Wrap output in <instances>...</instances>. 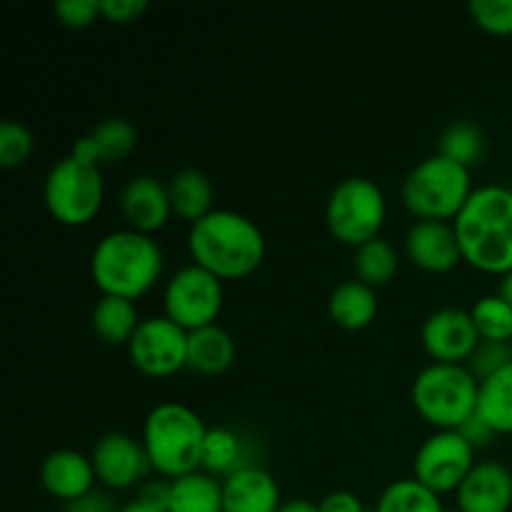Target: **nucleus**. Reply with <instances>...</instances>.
I'll use <instances>...</instances> for the list:
<instances>
[{"label": "nucleus", "mask_w": 512, "mask_h": 512, "mask_svg": "<svg viewBox=\"0 0 512 512\" xmlns=\"http://www.w3.org/2000/svg\"><path fill=\"white\" fill-rule=\"evenodd\" d=\"M188 253L195 265L223 283L243 280L263 265L265 235L248 215L220 208L190 225Z\"/></svg>", "instance_id": "obj_1"}, {"label": "nucleus", "mask_w": 512, "mask_h": 512, "mask_svg": "<svg viewBox=\"0 0 512 512\" xmlns=\"http://www.w3.org/2000/svg\"><path fill=\"white\" fill-rule=\"evenodd\" d=\"M463 263L503 278L512 270V190L505 185L475 188L453 220Z\"/></svg>", "instance_id": "obj_2"}, {"label": "nucleus", "mask_w": 512, "mask_h": 512, "mask_svg": "<svg viewBox=\"0 0 512 512\" xmlns=\"http://www.w3.org/2000/svg\"><path fill=\"white\" fill-rule=\"evenodd\" d=\"M163 248L153 235L120 228L103 235L90 253V278L100 295L140 300L163 275Z\"/></svg>", "instance_id": "obj_3"}, {"label": "nucleus", "mask_w": 512, "mask_h": 512, "mask_svg": "<svg viewBox=\"0 0 512 512\" xmlns=\"http://www.w3.org/2000/svg\"><path fill=\"white\" fill-rule=\"evenodd\" d=\"M208 425L193 408L183 403H160L145 415L143 448L150 468L163 480L203 470V448Z\"/></svg>", "instance_id": "obj_4"}, {"label": "nucleus", "mask_w": 512, "mask_h": 512, "mask_svg": "<svg viewBox=\"0 0 512 512\" xmlns=\"http://www.w3.org/2000/svg\"><path fill=\"white\" fill-rule=\"evenodd\" d=\"M470 168L435 153L420 160L403 180L400 198L415 220L453 223L473 195Z\"/></svg>", "instance_id": "obj_5"}, {"label": "nucleus", "mask_w": 512, "mask_h": 512, "mask_svg": "<svg viewBox=\"0 0 512 512\" xmlns=\"http://www.w3.org/2000/svg\"><path fill=\"white\" fill-rule=\"evenodd\" d=\"M480 383L465 365L430 363L410 388L415 413L435 430H458L478 413Z\"/></svg>", "instance_id": "obj_6"}, {"label": "nucleus", "mask_w": 512, "mask_h": 512, "mask_svg": "<svg viewBox=\"0 0 512 512\" xmlns=\"http://www.w3.org/2000/svg\"><path fill=\"white\" fill-rule=\"evenodd\" d=\"M388 200L383 188L370 178H345L325 203V225L338 243L358 250L360 245L383 238Z\"/></svg>", "instance_id": "obj_7"}, {"label": "nucleus", "mask_w": 512, "mask_h": 512, "mask_svg": "<svg viewBox=\"0 0 512 512\" xmlns=\"http://www.w3.org/2000/svg\"><path fill=\"white\" fill-rule=\"evenodd\" d=\"M43 203L50 218L65 228H83L93 223L105 203L103 170L65 155L45 175Z\"/></svg>", "instance_id": "obj_8"}, {"label": "nucleus", "mask_w": 512, "mask_h": 512, "mask_svg": "<svg viewBox=\"0 0 512 512\" xmlns=\"http://www.w3.org/2000/svg\"><path fill=\"white\" fill-rule=\"evenodd\" d=\"M223 305V280L195 263L175 270L163 288V315L188 333L218 323Z\"/></svg>", "instance_id": "obj_9"}, {"label": "nucleus", "mask_w": 512, "mask_h": 512, "mask_svg": "<svg viewBox=\"0 0 512 512\" xmlns=\"http://www.w3.org/2000/svg\"><path fill=\"white\" fill-rule=\"evenodd\" d=\"M475 468V450L458 430H435L413 458V478L440 498L458 493Z\"/></svg>", "instance_id": "obj_10"}, {"label": "nucleus", "mask_w": 512, "mask_h": 512, "mask_svg": "<svg viewBox=\"0 0 512 512\" xmlns=\"http://www.w3.org/2000/svg\"><path fill=\"white\" fill-rule=\"evenodd\" d=\"M188 335L165 315L143 318L128 345L130 363L145 378H170L188 368Z\"/></svg>", "instance_id": "obj_11"}, {"label": "nucleus", "mask_w": 512, "mask_h": 512, "mask_svg": "<svg viewBox=\"0 0 512 512\" xmlns=\"http://www.w3.org/2000/svg\"><path fill=\"white\" fill-rule=\"evenodd\" d=\"M98 483L108 490H130L153 473L143 440L128 433H105L90 450Z\"/></svg>", "instance_id": "obj_12"}, {"label": "nucleus", "mask_w": 512, "mask_h": 512, "mask_svg": "<svg viewBox=\"0 0 512 512\" xmlns=\"http://www.w3.org/2000/svg\"><path fill=\"white\" fill-rule=\"evenodd\" d=\"M478 343V328L470 318V310L463 308L435 310L420 328V345L433 363L465 365Z\"/></svg>", "instance_id": "obj_13"}, {"label": "nucleus", "mask_w": 512, "mask_h": 512, "mask_svg": "<svg viewBox=\"0 0 512 512\" xmlns=\"http://www.w3.org/2000/svg\"><path fill=\"white\" fill-rule=\"evenodd\" d=\"M405 258L430 275H445L458 268L463 253L453 223L415 220L405 233Z\"/></svg>", "instance_id": "obj_14"}, {"label": "nucleus", "mask_w": 512, "mask_h": 512, "mask_svg": "<svg viewBox=\"0 0 512 512\" xmlns=\"http://www.w3.org/2000/svg\"><path fill=\"white\" fill-rule=\"evenodd\" d=\"M118 208L125 220V228L155 235L168 225L170 215H173L168 183L155 175H133L120 190Z\"/></svg>", "instance_id": "obj_15"}, {"label": "nucleus", "mask_w": 512, "mask_h": 512, "mask_svg": "<svg viewBox=\"0 0 512 512\" xmlns=\"http://www.w3.org/2000/svg\"><path fill=\"white\" fill-rule=\"evenodd\" d=\"M460 512H512V470L498 460H480L455 493Z\"/></svg>", "instance_id": "obj_16"}, {"label": "nucleus", "mask_w": 512, "mask_h": 512, "mask_svg": "<svg viewBox=\"0 0 512 512\" xmlns=\"http://www.w3.org/2000/svg\"><path fill=\"white\" fill-rule=\"evenodd\" d=\"M95 483H98V475H95L93 460L80 450H53L40 465V485L50 498L60 500L63 505L93 493Z\"/></svg>", "instance_id": "obj_17"}, {"label": "nucleus", "mask_w": 512, "mask_h": 512, "mask_svg": "<svg viewBox=\"0 0 512 512\" xmlns=\"http://www.w3.org/2000/svg\"><path fill=\"white\" fill-rule=\"evenodd\" d=\"M280 485L260 465H248L223 480V512H278Z\"/></svg>", "instance_id": "obj_18"}, {"label": "nucleus", "mask_w": 512, "mask_h": 512, "mask_svg": "<svg viewBox=\"0 0 512 512\" xmlns=\"http://www.w3.org/2000/svg\"><path fill=\"white\" fill-rule=\"evenodd\" d=\"M378 293L370 285L360 283V280H345L338 288L330 293L328 313L338 328L348 330V333H358L373 325L378 318Z\"/></svg>", "instance_id": "obj_19"}, {"label": "nucleus", "mask_w": 512, "mask_h": 512, "mask_svg": "<svg viewBox=\"0 0 512 512\" xmlns=\"http://www.w3.org/2000/svg\"><path fill=\"white\" fill-rule=\"evenodd\" d=\"M235 348L233 335L225 328H220L218 323L208 325V328L193 330L188 335V368L198 375H223L233 368Z\"/></svg>", "instance_id": "obj_20"}, {"label": "nucleus", "mask_w": 512, "mask_h": 512, "mask_svg": "<svg viewBox=\"0 0 512 512\" xmlns=\"http://www.w3.org/2000/svg\"><path fill=\"white\" fill-rule=\"evenodd\" d=\"M140 318L138 305L133 300L115 298V295H100L98 303L93 305L90 313V328L93 335L105 345L113 348H128L133 335L138 333Z\"/></svg>", "instance_id": "obj_21"}, {"label": "nucleus", "mask_w": 512, "mask_h": 512, "mask_svg": "<svg viewBox=\"0 0 512 512\" xmlns=\"http://www.w3.org/2000/svg\"><path fill=\"white\" fill-rule=\"evenodd\" d=\"M168 193L175 218L185 220L190 225L198 223V220H203L205 215L215 210L213 183H210L208 175L195 168H183L173 173V178L168 180Z\"/></svg>", "instance_id": "obj_22"}, {"label": "nucleus", "mask_w": 512, "mask_h": 512, "mask_svg": "<svg viewBox=\"0 0 512 512\" xmlns=\"http://www.w3.org/2000/svg\"><path fill=\"white\" fill-rule=\"evenodd\" d=\"M168 512H223V480L205 470L168 480Z\"/></svg>", "instance_id": "obj_23"}, {"label": "nucleus", "mask_w": 512, "mask_h": 512, "mask_svg": "<svg viewBox=\"0 0 512 512\" xmlns=\"http://www.w3.org/2000/svg\"><path fill=\"white\" fill-rule=\"evenodd\" d=\"M478 415L498 435H512V363L480 383Z\"/></svg>", "instance_id": "obj_24"}, {"label": "nucleus", "mask_w": 512, "mask_h": 512, "mask_svg": "<svg viewBox=\"0 0 512 512\" xmlns=\"http://www.w3.org/2000/svg\"><path fill=\"white\" fill-rule=\"evenodd\" d=\"M353 270L355 280L370 285V288H383L398 275L400 255L393 243H388L385 238H375L355 250Z\"/></svg>", "instance_id": "obj_25"}, {"label": "nucleus", "mask_w": 512, "mask_h": 512, "mask_svg": "<svg viewBox=\"0 0 512 512\" xmlns=\"http://www.w3.org/2000/svg\"><path fill=\"white\" fill-rule=\"evenodd\" d=\"M243 468H248V463H245V445L240 435L228 428H210L203 448L205 473L225 480Z\"/></svg>", "instance_id": "obj_26"}, {"label": "nucleus", "mask_w": 512, "mask_h": 512, "mask_svg": "<svg viewBox=\"0 0 512 512\" xmlns=\"http://www.w3.org/2000/svg\"><path fill=\"white\" fill-rule=\"evenodd\" d=\"M375 512H445V505L438 493L420 485L410 475V478L393 480L380 493L378 503H375Z\"/></svg>", "instance_id": "obj_27"}, {"label": "nucleus", "mask_w": 512, "mask_h": 512, "mask_svg": "<svg viewBox=\"0 0 512 512\" xmlns=\"http://www.w3.org/2000/svg\"><path fill=\"white\" fill-rule=\"evenodd\" d=\"M95 148H98L100 165H113L128 158L138 148V130L125 118H105L90 130Z\"/></svg>", "instance_id": "obj_28"}, {"label": "nucleus", "mask_w": 512, "mask_h": 512, "mask_svg": "<svg viewBox=\"0 0 512 512\" xmlns=\"http://www.w3.org/2000/svg\"><path fill=\"white\" fill-rule=\"evenodd\" d=\"M438 153L465 165V168H473V165L480 163L485 153L483 130L475 123H468V120H458V123L448 125L440 133Z\"/></svg>", "instance_id": "obj_29"}, {"label": "nucleus", "mask_w": 512, "mask_h": 512, "mask_svg": "<svg viewBox=\"0 0 512 512\" xmlns=\"http://www.w3.org/2000/svg\"><path fill=\"white\" fill-rule=\"evenodd\" d=\"M480 340H495V343H512V305L503 295H483L470 308Z\"/></svg>", "instance_id": "obj_30"}, {"label": "nucleus", "mask_w": 512, "mask_h": 512, "mask_svg": "<svg viewBox=\"0 0 512 512\" xmlns=\"http://www.w3.org/2000/svg\"><path fill=\"white\" fill-rule=\"evenodd\" d=\"M35 153V135L18 120H3L0 125V165L8 170L28 163Z\"/></svg>", "instance_id": "obj_31"}, {"label": "nucleus", "mask_w": 512, "mask_h": 512, "mask_svg": "<svg viewBox=\"0 0 512 512\" xmlns=\"http://www.w3.org/2000/svg\"><path fill=\"white\" fill-rule=\"evenodd\" d=\"M468 10L475 25L488 35L495 38L512 35V0H473Z\"/></svg>", "instance_id": "obj_32"}, {"label": "nucleus", "mask_w": 512, "mask_h": 512, "mask_svg": "<svg viewBox=\"0 0 512 512\" xmlns=\"http://www.w3.org/2000/svg\"><path fill=\"white\" fill-rule=\"evenodd\" d=\"M512 363V343H495V340H480L478 348L473 350L465 368L475 375L478 383L493 378L503 368Z\"/></svg>", "instance_id": "obj_33"}, {"label": "nucleus", "mask_w": 512, "mask_h": 512, "mask_svg": "<svg viewBox=\"0 0 512 512\" xmlns=\"http://www.w3.org/2000/svg\"><path fill=\"white\" fill-rule=\"evenodd\" d=\"M53 13L58 18V23H63L65 28H90L100 15V0H60L53 5Z\"/></svg>", "instance_id": "obj_34"}, {"label": "nucleus", "mask_w": 512, "mask_h": 512, "mask_svg": "<svg viewBox=\"0 0 512 512\" xmlns=\"http://www.w3.org/2000/svg\"><path fill=\"white\" fill-rule=\"evenodd\" d=\"M145 13H148V3L145 0H100V15L108 23L130 25L143 18Z\"/></svg>", "instance_id": "obj_35"}, {"label": "nucleus", "mask_w": 512, "mask_h": 512, "mask_svg": "<svg viewBox=\"0 0 512 512\" xmlns=\"http://www.w3.org/2000/svg\"><path fill=\"white\" fill-rule=\"evenodd\" d=\"M458 433L463 435V438L468 440L470 445H473L475 453H478V450H483V448H490V445H493V440L500 438V435L495 433V430L490 428V425L485 423V420L480 418L478 413H475L473 418L465 420V423L458 428Z\"/></svg>", "instance_id": "obj_36"}, {"label": "nucleus", "mask_w": 512, "mask_h": 512, "mask_svg": "<svg viewBox=\"0 0 512 512\" xmlns=\"http://www.w3.org/2000/svg\"><path fill=\"white\" fill-rule=\"evenodd\" d=\"M320 512H365L363 500L360 495L350 493V490H333L325 495L318 503Z\"/></svg>", "instance_id": "obj_37"}, {"label": "nucleus", "mask_w": 512, "mask_h": 512, "mask_svg": "<svg viewBox=\"0 0 512 512\" xmlns=\"http://www.w3.org/2000/svg\"><path fill=\"white\" fill-rule=\"evenodd\" d=\"M63 512H120V508H115L113 498H110L108 493L93 490V493H88L85 498L73 500V503L65 505Z\"/></svg>", "instance_id": "obj_38"}, {"label": "nucleus", "mask_w": 512, "mask_h": 512, "mask_svg": "<svg viewBox=\"0 0 512 512\" xmlns=\"http://www.w3.org/2000/svg\"><path fill=\"white\" fill-rule=\"evenodd\" d=\"M70 155H73L75 160H80V163L98 165V168H100V155H98V148H95L93 138H90V133L80 135V138L75 140L73 148H70Z\"/></svg>", "instance_id": "obj_39"}, {"label": "nucleus", "mask_w": 512, "mask_h": 512, "mask_svg": "<svg viewBox=\"0 0 512 512\" xmlns=\"http://www.w3.org/2000/svg\"><path fill=\"white\" fill-rule=\"evenodd\" d=\"M120 512H168V508H165L163 503H153V500L148 498H135L130 500V503H125L123 508H120Z\"/></svg>", "instance_id": "obj_40"}, {"label": "nucleus", "mask_w": 512, "mask_h": 512, "mask_svg": "<svg viewBox=\"0 0 512 512\" xmlns=\"http://www.w3.org/2000/svg\"><path fill=\"white\" fill-rule=\"evenodd\" d=\"M278 512H320V510H318V503H313V500L295 498V500H285L283 508Z\"/></svg>", "instance_id": "obj_41"}, {"label": "nucleus", "mask_w": 512, "mask_h": 512, "mask_svg": "<svg viewBox=\"0 0 512 512\" xmlns=\"http://www.w3.org/2000/svg\"><path fill=\"white\" fill-rule=\"evenodd\" d=\"M498 295H503L505 300L512 305V270L510 273H505L503 278H500V285H498Z\"/></svg>", "instance_id": "obj_42"}]
</instances>
